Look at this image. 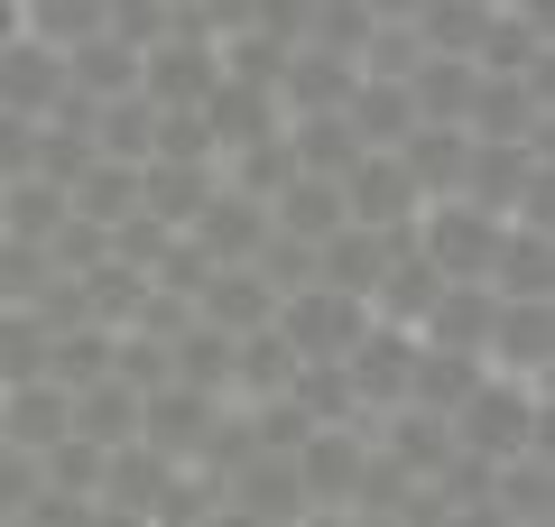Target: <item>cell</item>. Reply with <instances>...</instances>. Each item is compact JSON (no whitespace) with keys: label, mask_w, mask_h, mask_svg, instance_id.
<instances>
[{"label":"cell","mask_w":555,"mask_h":527,"mask_svg":"<svg viewBox=\"0 0 555 527\" xmlns=\"http://www.w3.org/2000/svg\"><path fill=\"white\" fill-rule=\"evenodd\" d=\"M269 324L297 343V361H343V351L361 343V324H371V306H361V296H343V287H315V278H306L297 296H278Z\"/></svg>","instance_id":"cell-6"},{"label":"cell","mask_w":555,"mask_h":527,"mask_svg":"<svg viewBox=\"0 0 555 527\" xmlns=\"http://www.w3.org/2000/svg\"><path fill=\"white\" fill-rule=\"evenodd\" d=\"M0 527H20V518H0Z\"/></svg>","instance_id":"cell-32"},{"label":"cell","mask_w":555,"mask_h":527,"mask_svg":"<svg viewBox=\"0 0 555 527\" xmlns=\"http://www.w3.org/2000/svg\"><path fill=\"white\" fill-rule=\"evenodd\" d=\"M102 10L112 0H28V38H47V47H83L102 28Z\"/></svg>","instance_id":"cell-29"},{"label":"cell","mask_w":555,"mask_h":527,"mask_svg":"<svg viewBox=\"0 0 555 527\" xmlns=\"http://www.w3.org/2000/svg\"><path fill=\"white\" fill-rule=\"evenodd\" d=\"M65 398H75V435H93L102 453L139 435V389L130 380H83V389H65Z\"/></svg>","instance_id":"cell-26"},{"label":"cell","mask_w":555,"mask_h":527,"mask_svg":"<svg viewBox=\"0 0 555 527\" xmlns=\"http://www.w3.org/2000/svg\"><path fill=\"white\" fill-rule=\"evenodd\" d=\"M491 314H500V296L481 287V278H444V296L426 306L416 343H444V351H481V343H491Z\"/></svg>","instance_id":"cell-18"},{"label":"cell","mask_w":555,"mask_h":527,"mask_svg":"<svg viewBox=\"0 0 555 527\" xmlns=\"http://www.w3.org/2000/svg\"><path fill=\"white\" fill-rule=\"evenodd\" d=\"M222 185L214 157H139V214L167 222V232H185V222L204 214V195Z\"/></svg>","instance_id":"cell-11"},{"label":"cell","mask_w":555,"mask_h":527,"mask_svg":"<svg viewBox=\"0 0 555 527\" xmlns=\"http://www.w3.org/2000/svg\"><path fill=\"white\" fill-rule=\"evenodd\" d=\"M481 287H491L500 306H555V241L528 232V222H509V232H500V250H491V278H481Z\"/></svg>","instance_id":"cell-13"},{"label":"cell","mask_w":555,"mask_h":527,"mask_svg":"<svg viewBox=\"0 0 555 527\" xmlns=\"http://www.w3.org/2000/svg\"><path fill=\"white\" fill-rule=\"evenodd\" d=\"M269 314H278V287L259 269H214L195 296V324H214V333H259Z\"/></svg>","instance_id":"cell-21"},{"label":"cell","mask_w":555,"mask_h":527,"mask_svg":"<svg viewBox=\"0 0 555 527\" xmlns=\"http://www.w3.org/2000/svg\"><path fill=\"white\" fill-rule=\"evenodd\" d=\"M500 232H509L500 214H481V204H463V195H436L426 214H416L408 241H416V259H426L436 278H491Z\"/></svg>","instance_id":"cell-2"},{"label":"cell","mask_w":555,"mask_h":527,"mask_svg":"<svg viewBox=\"0 0 555 527\" xmlns=\"http://www.w3.org/2000/svg\"><path fill=\"white\" fill-rule=\"evenodd\" d=\"M463 139H528V149H546V83H528V75H473Z\"/></svg>","instance_id":"cell-7"},{"label":"cell","mask_w":555,"mask_h":527,"mask_svg":"<svg viewBox=\"0 0 555 527\" xmlns=\"http://www.w3.org/2000/svg\"><path fill=\"white\" fill-rule=\"evenodd\" d=\"M324 527H398V518H379V509H343V518H324Z\"/></svg>","instance_id":"cell-31"},{"label":"cell","mask_w":555,"mask_h":527,"mask_svg":"<svg viewBox=\"0 0 555 527\" xmlns=\"http://www.w3.org/2000/svg\"><path fill=\"white\" fill-rule=\"evenodd\" d=\"M287 157H297V176H352V157H361V139H352V120L343 112H297L287 120Z\"/></svg>","instance_id":"cell-25"},{"label":"cell","mask_w":555,"mask_h":527,"mask_svg":"<svg viewBox=\"0 0 555 527\" xmlns=\"http://www.w3.org/2000/svg\"><path fill=\"white\" fill-rule=\"evenodd\" d=\"M195 120H204V139H214V157H232V149H250V139H278V130H287L278 93H269V83H241V75H222L214 93L195 102Z\"/></svg>","instance_id":"cell-10"},{"label":"cell","mask_w":555,"mask_h":527,"mask_svg":"<svg viewBox=\"0 0 555 527\" xmlns=\"http://www.w3.org/2000/svg\"><path fill=\"white\" fill-rule=\"evenodd\" d=\"M10 38H28V0H0V47Z\"/></svg>","instance_id":"cell-30"},{"label":"cell","mask_w":555,"mask_h":527,"mask_svg":"<svg viewBox=\"0 0 555 527\" xmlns=\"http://www.w3.org/2000/svg\"><path fill=\"white\" fill-rule=\"evenodd\" d=\"M297 389V343L278 324L232 333V408H259V398H287Z\"/></svg>","instance_id":"cell-16"},{"label":"cell","mask_w":555,"mask_h":527,"mask_svg":"<svg viewBox=\"0 0 555 527\" xmlns=\"http://www.w3.org/2000/svg\"><path fill=\"white\" fill-rule=\"evenodd\" d=\"M269 232H287V241L315 250L324 232H343V185L334 176H287V185L269 195Z\"/></svg>","instance_id":"cell-23"},{"label":"cell","mask_w":555,"mask_h":527,"mask_svg":"<svg viewBox=\"0 0 555 527\" xmlns=\"http://www.w3.org/2000/svg\"><path fill=\"white\" fill-rule=\"evenodd\" d=\"M361 83L352 56H334V47H287V65H278V112L297 120V112H343Z\"/></svg>","instance_id":"cell-14"},{"label":"cell","mask_w":555,"mask_h":527,"mask_svg":"<svg viewBox=\"0 0 555 527\" xmlns=\"http://www.w3.org/2000/svg\"><path fill=\"white\" fill-rule=\"evenodd\" d=\"M343 120H352V139H361V149H398V139L416 130V102H408V83L361 75V83H352V102H343Z\"/></svg>","instance_id":"cell-24"},{"label":"cell","mask_w":555,"mask_h":527,"mask_svg":"<svg viewBox=\"0 0 555 527\" xmlns=\"http://www.w3.org/2000/svg\"><path fill=\"white\" fill-rule=\"evenodd\" d=\"M65 426H75V398H65L56 380H20V389H0V445H10V453H47Z\"/></svg>","instance_id":"cell-17"},{"label":"cell","mask_w":555,"mask_h":527,"mask_svg":"<svg viewBox=\"0 0 555 527\" xmlns=\"http://www.w3.org/2000/svg\"><path fill=\"white\" fill-rule=\"evenodd\" d=\"M444 435H454V453H481V463H509V453H555V435H546V389L500 380V371L481 380L454 416H444Z\"/></svg>","instance_id":"cell-1"},{"label":"cell","mask_w":555,"mask_h":527,"mask_svg":"<svg viewBox=\"0 0 555 527\" xmlns=\"http://www.w3.org/2000/svg\"><path fill=\"white\" fill-rule=\"evenodd\" d=\"M416 214H426V195H416V176L398 167V149H361V157H352V176H343V222L408 241V232H416Z\"/></svg>","instance_id":"cell-3"},{"label":"cell","mask_w":555,"mask_h":527,"mask_svg":"<svg viewBox=\"0 0 555 527\" xmlns=\"http://www.w3.org/2000/svg\"><path fill=\"white\" fill-rule=\"evenodd\" d=\"M28 463H38V481L65 490V500H93V490H102V445H93V435H75V426H65L47 453H28Z\"/></svg>","instance_id":"cell-27"},{"label":"cell","mask_w":555,"mask_h":527,"mask_svg":"<svg viewBox=\"0 0 555 527\" xmlns=\"http://www.w3.org/2000/svg\"><path fill=\"white\" fill-rule=\"evenodd\" d=\"M481 361H491L500 380L546 389V371H555V314H546V306H500V314H491V343H481Z\"/></svg>","instance_id":"cell-12"},{"label":"cell","mask_w":555,"mask_h":527,"mask_svg":"<svg viewBox=\"0 0 555 527\" xmlns=\"http://www.w3.org/2000/svg\"><path fill=\"white\" fill-rule=\"evenodd\" d=\"M398 241L389 232H361V222H343V232L315 241V287H343V296H371V278L389 269Z\"/></svg>","instance_id":"cell-22"},{"label":"cell","mask_w":555,"mask_h":527,"mask_svg":"<svg viewBox=\"0 0 555 527\" xmlns=\"http://www.w3.org/2000/svg\"><path fill=\"white\" fill-rule=\"evenodd\" d=\"M47 343H56V333L38 324V306H0V389L47 380Z\"/></svg>","instance_id":"cell-28"},{"label":"cell","mask_w":555,"mask_h":527,"mask_svg":"<svg viewBox=\"0 0 555 527\" xmlns=\"http://www.w3.org/2000/svg\"><path fill=\"white\" fill-rule=\"evenodd\" d=\"M491 380V361L481 351H444V343H416V361H408V398L398 408H426V416H454L463 398Z\"/></svg>","instance_id":"cell-15"},{"label":"cell","mask_w":555,"mask_h":527,"mask_svg":"<svg viewBox=\"0 0 555 527\" xmlns=\"http://www.w3.org/2000/svg\"><path fill=\"white\" fill-rule=\"evenodd\" d=\"M222 408H232V398L185 389V380H158V389H139V445H149V453H167V463H195V453L214 445Z\"/></svg>","instance_id":"cell-4"},{"label":"cell","mask_w":555,"mask_h":527,"mask_svg":"<svg viewBox=\"0 0 555 527\" xmlns=\"http://www.w3.org/2000/svg\"><path fill=\"white\" fill-rule=\"evenodd\" d=\"M214 83H222V47L195 28H167L158 47H139V102H158V112H195Z\"/></svg>","instance_id":"cell-5"},{"label":"cell","mask_w":555,"mask_h":527,"mask_svg":"<svg viewBox=\"0 0 555 527\" xmlns=\"http://www.w3.org/2000/svg\"><path fill=\"white\" fill-rule=\"evenodd\" d=\"M0 112L10 120H56L65 112V47H47V38L0 47Z\"/></svg>","instance_id":"cell-8"},{"label":"cell","mask_w":555,"mask_h":527,"mask_svg":"<svg viewBox=\"0 0 555 527\" xmlns=\"http://www.w3.org/2000/svg\"><path fill=\"white\" fill-rule=\"evenodd\" d=\"M65 93H75V102H120V93H139V47H120L112 28H93L83 47H65Z\"/></svg>","instance_id":"cell-20"},{"label":"cell","mask_w":555,"mask_h":527,"mask_svg":"<svg viewBox=\"0 0 555 527\" xmlns=\"http://www.w3.org/2000/svg\"><path fill=\"white\" fill-rule=\"evenodd\" d=\"M463 157H473V139H463V120H416L408 139H398V167L416 176V195L436 204L463 185Z\"/></svg>","instance_id":"cell-19"},{"label":"cell","mask_w":555,"mask_h":527,"mask_svg":"<svg viewBox=\"0 0 555 527\" xmlns=\"http://www.w3.org/2000/svg\"><path fill=\"white\" fill-rule=\"evenodd\" d=\"M185 241H195L214 269H250L259 241H269V204H259V195H232V185H214V195H204V214L185 222Z\"/></svg>","instance_id":"cell-9"}]
</instances>
